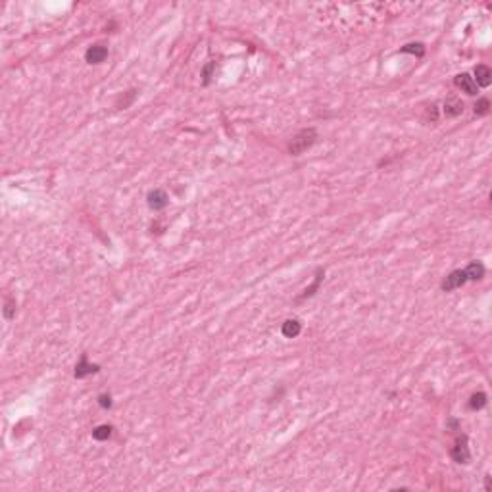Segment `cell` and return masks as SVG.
Masks as SVG:
<instances>
[{
  "instance_id": "cell-1",
  "label": "cell",
  "mask_w": 492,
  "mask_h": 492,
  "mask_svg": "<svg viewBox=\"0 0 492 492\" xmlns=\"http://www.w3.org/2000/svg\"><path fill=\"white\" fill-rule=\"evenodd\" d=\"M315 138H317V133H315V129H302L300 133H296L292 140L288 142V152L292 154V156H300V154H304L306 150L315 142Z\"/></svg>"
},
{
  "instance_id": "cell-2",
  "label": "cell",
  "mask_w": 492,
  "mask_h": 492,
  "mask_svg": "<svg viewBox=\"0 0 492 492\" xmlns=\"http://www.w3.org/2000/svg\"><path fill=\"white\" fill-rule=\"evenodd\" d=\"M450 458L454 459L456 463H467L471 458L469 454V446H467V436L461 435L456 438V442H454V446L450 450Z\"/></svg>"
},
{
  "instance_id": "cell-3",
  "label": "cell",
  "mask_w": 492,
  "mask_h": 492,
  "mask_svg": "<svg viewBox=\"0 0 492 492\" xmlns=\"http://www.w3.org/2000/svg\"><path fill=\"white\" fill-rule=\"evenodd\" d=\"M465 283H467L465 269H456V271H452V273L442 281V290H444V292H450V290H456L459 286H463Z\"/></svg>"
},
{
  "instance_id": "cell-4",
  "label": "cell",
  "mask_w": 492,
  "mask_h": 492,
  "mask_svg": "<svg viewBox=\"0 0 492 492\" xmlns=\"http://www.w3.org/2000/svg\"><path fill=\"white\" fill-rule=\"evenodd\" d=\"M454 85L458 89H461L465 94H469V96L477 94V83H475V79L471 77L469 73H459V75H456L454 77Z\"/></svg>"
},
{
  "instance_id": "cell-5",
  "label": "cell",
  "mask_w": 492,
  "mask_h": 492,
  "mask_svg": "<svg viewBox=\"0 0 492 492\" xmlns=\"http://www.w3.org/2000/svg\"><path fill=\"white\" fill-rule=\"evenodd\" d=\"M146 200H148V206L152 210H163L168 206V202H170V196L166 195V191H161V189H154V191L148 193Z\"/></svg>"
},
{
  "instance_id": "cell-6",
  "label": "cell",
  "mask_w": 492,
  "mask_h": 492,
  "mask_svg": "<svg viewBox=\"0 0 492 492\" xmlns=\"http://www.w3.org/2000/svg\"><path fill=\"white\" fill-rule=\"evenodd\" d=\"M100 371V366H96V364H89V360H87V354L81 356L79 364L75 366V377L77 379H83L87 377V375H92V373H98Z\"/></svg>"
},
{
  "instance_id": "cell-7",
  "label": "cell",
  "mask_w": 492,
  "mask_h": 492,
  "mask_svg": "<svg viewBox=\"0 0 492 492\" xmlns=\"http://www.w3.org/2000/svg\"><path fill=\"white\" fill-rule=\"evenodd\" d=\"M106 58H108V48L104 45H94L85 52V60L89 64H102Z\"/></svg>"
},
{
  "instance_id": "cell-8",
  "label": "cell",
  "mask_w": 492,
  "mask_h": 492,
  "mask_svg": "<svg viewBox=\"0 0 492 492\" xmlns=\"http://www.w3.org/2000/svg\"><path fill=\"white\" fill-rule=\"evenodd\" d=\"M475 83L479 85V87H488L492 83V71L488 66H484V64H479L477 68H475Z\"/></svg>"
},
{
  "instance_id": "cell-9",
  "label": "cell",
  "mask_w": 492,
  "mask_h": 492,
  "mask_svg": "<svg viewBox=\"0 0 492 492\" xmlns=\"http://www.w3.org/2000/svg\"><path fill=\"white\" fill-rule=\"evenodd\" d=\"M300 331H302V323L298 319H286L283 323V327H281V333L286 339H294V337L300 335Z\"/></svg>"
},
{
  "instance_id": "cell-10",
  "label": "cell",
  "mask_w": 492,
  "mask_h": 492,
  "mask_svg": "<svg viewBox=\"0 0 492 492\" xmlns=\"http://www.w3.org/2000/svg\"><path fill=\"white\" fill-rule=\"evenodd\" d=\"M461 112H463V102L459 98H456V96H450L446 102H444V114L448 117H456Z\"/></svg>"
},
{
  "instance_id": "cell-11",
  "label": "cell",
  "mask_w": 492,
  "mask_h": 492,
  "mask_svg": "<svg viewBox=\"0 0 492 492\" xmlns=\"http://www.w3.org/2000/svg\"><path fill=\"white\" fill-rule=\"evenodd\" d=\"M465 275H467V281H479L484 277V265L481 262H471L465 267Z\"/></svg>"
},
{
  "instance_id": "cell-12",
  "label": "cell",
  "mask_w": 492,
  "mask_h": 492,
  "mask_svg": "<svg viewBox=\"0 0 492 492\" xmlns=\"http://www.w3.org/2000/svg\"><path fill=\"white\" fill-rule=\"evenodd\" d=\"M114 433V427L112 425H98L94 431H92V438L94 440H108Z\"/></svg>"
},
{
  "instance_id": "cell-13",
  "label": "cell",
  "mask_w": 492,
  "mask_h": 492,
  "mask_svg": "<svg viewBox=\"0 0 492 492\" xmlns=\"http://www.w3.org/2000/svg\"><path fill=\"white\" fill-rule=\"evenodd\" d=\"M400 52H404V54H415L417 58H421L425 54V46L421 43H410V45L402 46Z\"/></svg>"
},
{
  "instance_id": "cell-14",
  "label": "cell",
  "mask_w": 492,
  "mask_h": 492,
  "mask_svg": "<svg viewBox=\"0 0 492 492\" xmlns=\"http://www.w3.org/2000/svg\"><path fill=\"white\" fill-rule=\"evenodd\" d=\"M484 404H486V394L484 392H477V394L471 396L469 410H481V408H484Z\"/></svg>"
},
{
  "instance_id": "cell-15",
  "label": "cell",
  "mask_w": 492,
  "mask_h": 492,
  "mask_svg": "<svg viewBox=\"0 0 492 492\" xmlns=\"http://www.w3.org/2000/svg\"><path fill=\"white\" fill-rule=\"evenodd\" d=\"M321 279H323V269H317L313 285L309 286V288H306V290H304V294H302L300 298H308V296H311V294H315V290H317V288H319V285H321Z\"/></svg>"
},
{
  "instance_id": "cell-16",
  "label": "cell",
  "mask_w": 492,
  "mask_h": 492,
  "mask_svg": "<svg viewBox=\"0 0 492 492\" xmlns=\"http://www.w3.org/2000/svg\"><path fill=\"white\" fill-rule=\"evenodd\" d=\"M488 110H490V102H488V98H481L479 102L475 104V114H477V115H486V114H488Z\"/></svg>"
},
{
  "instance_id": "cell-17",
  "label": "cell",
  "mask_w": 492,
  "mask_h": 492,
  "mask_svg": "<svg viewBox=\"0 0 492 492\" xmlns=\"http://www.w3.org/2000/svg\"><path fill=\"white\" fill-rule=\"evenodd\" d=\"M14 311H16V300H14V298H8L6 304H4V317H6V319H12V317H14Z\"/></svg>"
},
{
  "instance_id": "cell-18",
  "label": "cell",
  "mask_w": 492,
  "mask_h": 492,
  "mask_svg": "<svg viewBox=\"0 0 492 492\" xmlns=\"http://www.w3.org/2000/svg\"><path fill=\"white\" fill-rule=\"evenodd\" d=\"M98 404H100V408H104V410H110L112 408V396L110 394H100L98 396Z\"/></svg>"
},
{
  "instance_id": "cell-19",
  "label": "cell",
  "mask_w": 492,
  "mask_h": 492,
  "mask_svg": "<svg viewBox=\"0 0 492 492\" xmlns=\"http://www.w3.org/2000/svg\"><path fill=\"white\" fill-rule=\"evenodd\" d=\"M216 69V64L212 62V64H208L206 68H204V85H208L210 83V77H212V71Z\"/></svg>"
},
{
  "instance_id": "cell-20",
  "label": "cell",
  "mask_w": 492,
  "mask_h": 492,
  "mask_svg": "<svg viewBox=\"0 0 492 492\" xmlns=\"http://www.w3.org/2000/svg\"><path fill=\"white\" fill-rule=\"evenodd\" d=\"M486 490H490V477H486V484H484Z\"/></svg>"
}]
</instances>
